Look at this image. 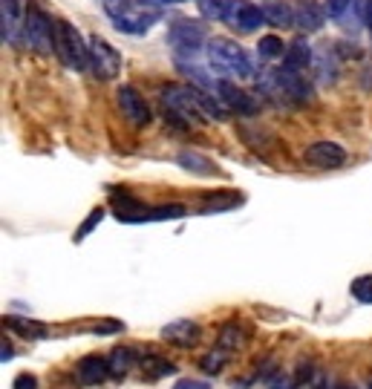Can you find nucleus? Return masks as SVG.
Returning <instances> with one entry per match:
<instances>
[{"label": "nucleus", "instance_id": "nucleus-1", "mask_svg": "<svg viewBox=\"0 0 372 389\" xmlns=\"http://www.w3.org/2000/svg\"><path fill=\"white\" fill-rule=\"evenodd\" d=\"M104 9L115 23V29H122L127 35H145L162 17L159 6L142 3V0H104Z\"/></svg>", "mask_w": 372, "mask_h": 389}, {"label": "nucleus", "instance_id": "nucleus-2", "mask_svg": "<svg viewBox=\"0 0 372 389\" xmlns=\"http://www.w3.org/2000/svg\"><path fill=\"white\" fill-rule=\"evenodd\" d=\"M205 50H208V64H211V69L217 72V76H222V81H228V78H251L254 76L251 58L234 41L211 38L205 43Z\"/></svg>", "mask_w": 372, "mask_h": 389}, {"label": "nucleus", "instance_id": "nucleus-3", "mask_svg": "<svg viewBox=\"0 0 372 389\" xmlns=\"http://www.w3.org/2000/svg\"><path fill=\"white\" fill-rule=\"evenodd\" d=\"M260 90L277 101H289V104H309L312 101V84L292 69H269L260 76Z\"/></svg>", "mask_w": 372, "mask_h": 389}, {"label": "nucleus", "instance_id": "nucleus-4", "mask_svg": "<svg viewBox=\"0 0 372 389\" xmlns=\"http://www.w3.org/2000/svg\"><path fill=\"white\" fill-rule=\"evenodd\" d=\"M55 55L69 69H87L90 64V43L69 20H55Z\"/></svg>", "mask_w": 372, "mask_h": 389}, {"label": "nucleus", "instance_id": "nucleus-5", "mask_svg": "<svg viewBox=\"0 0 372 389\" xmlns=\"http://www.w3.org/2000/svg\"><path fill=\"white\" fill-rule=\"evenodd\" d=\"M23 38L35 52H52L55 50V20L41 12L38 6L29 3L27 15H23Z\"/></svg>", "mask_w": 372, "mask_h": 389}, {"label": "nucleus", "instance_id": "nucleus-6", "mask_svg": "<svg viewBox=\"0 0 372 389\" xmlns=\"http://www.w3.org/2000/svg\"><path fill=\"white\" fill-rule=\"evenodd\" d=\"M168 41L173 46L176 58H196L199 50H202V43H208L205 41V29L194 20H176L171 27V32H168Z\"/></svg>", "mask_w": 372, "mask_h": 389}, {"label": "nucleus", "instance_id": "nucleus-7", "mask_svg": "<svg viewBox=\"0 0 372 389\" xmlns=\"http://www.w3.org/2000/svg\"><path fill=\"white\" fill-rule=\"evenodd\" d=\"M90 66L99 81H113L122 72V55L115 52L104 38L92 35L90 38Z\"/></svg>", "mask_w": 372, "mask_h": 389}, {"label": "nucleus", "instance_id": "nucleus-8", "mask_svg": "<svg viewBox=\"0 0 372 389\" xmlns=\"http://www.w3.org/2000/svg\"><path fill=\"white\" fill-rule=\"evenodd\" d=\"M115 101H119L122 115L130 121L133 127H145V125H150V107H148V101L142 99V95H138L136 87H130V84L119 87V92H115Z\"/></svg>", "mask_w": 372, "mask_h": 389}, {"label": "nucleus", "instance_id": "nucleus-9", "mask_svg": "<svg viewBox=\"0 0 372 389\" xmlns=\"http://www.w3.org/2000/svg\"><path fill=\"white\" fill-rule=\"evenodd\" d=\"M217 95H220V101H222L228 110H234L237 115H257V113H260V101L254 99L251 92L240 90L237 84H231V81H222V78H220Z\"/></svg>", "mask_w": 372, "mask_h": 389}, {"label": "nucleus", "instance_id": "nucleus-10", "mask_svg": "<svg viewBox=\"0 0 372 389\" xmlns=\"http://www.w3.org/2000/svg\"><path fill=\"white\" fill-rule=\"evenodd\" d=\"M303 162L312 167H320V170H332L346 162V150L338 141H315L303 150Z\"/></svg>", "mask_w": 372, "mask_h": 389}, {"label": "nucleus", "instance_id": "nucleus-11", "mask_svg": "<svg viewBox=\"0 0 372 389\" xmlns=\"http://www.w3.org/2000/svg\"><path fill=\"white\" fill-rule=\"evenodd\" d=\"M263 20H266L263 17V9L248 3V0H237V3L231 6V15H228V23L234 29H240V32H254Z\"/></svg>", "mask_w": 372, "mask_h": 389}, {"label": "nucleus", "instance_id": "nucleus-12", "mask_svg": "<svg viewBox=\"0 0 372 389\" xmlns=\"http://www.w3.org/2000/svg\"><path fill=\"white\" fill-rule=\"evenodd\" d=\"M199 334H202V329L194 320H173V323H168L165 329H162V337H165L168 344L179 346V349H191L199 340Z\"/></svg>", "mask_w": 372, "mask_h": 389}, {"label": "nucleus", "instance_id": "nucleus-13", "mask_svg": "<svg viewBox=\"0 0 372 389\" xmlns=\"http://www.w3.org/2000/svg\"><path fill=\"white\" fill-rule=\"evenodd\" d=\"M76 375H78V381L84 386H96V383H101L110 375V363L101 355H84L76 363Z\"/></svg>", "mask_w": 372, "mask_h": 389}, {"label": "nucleus", "instance_id": "nucleus-14", "mask_svg": "<svg viewBox=\"0 0 372 389\" xmlns=\"http://www.w3.org/2000/svg\"><path fill=\"white\" fill-rule=\"evenodd\" d=\"M323 17H327V12L315 0H297L294 3V27L300 32H317L323 27Z\"/></svg>", "mask_w": 372, "mask_h": 389}, {"label": "nucleus", "instance_id": "nucleus-15", "mask_svg": "<svg viewBox=\"0 0 372 389\" xmlns=\"http://www.w3.org/2000/svg\"><path fill=\"white\" fill-rule=\"evenodd\" d=\"M263 17L277 29H289L294 27V3L289 0H263Z\"/></svg>", "mask_w": 372, "mask_h": 389}, {"label": "nucleus", "instance_id": "nucleus-16", "mask_svg": "<svg viewBox=\"0 0 372 389\" xmlns=\"http://www.w3.org/2000/svg\"><path fill=\"white\" fill-rule=\"evenodd\" d=\"M312 64V46L306 43V38H294L286 46V55H283V69L292 72H303Z\"/></svg>", "mask_w": 372, "mask_h": 389}, {"label": "nucleus", "instance_id": "nucleus-17", "mask_svg": "<svg viewBox=\"0 0 372 389\" xmlns=\"http://www.w3.org/2000/svg\"><path fill=\"white\" fill-rule=\"evenodd\" d=\"M176 162H179L185 170L196 174V176H211V174H217V164H214L211 159H205L202 153H196V150H182V153L176 156Z\"/></svg>", "mask_w": 372, "mask_h": 389}, {"label": "nucleus", "instance_id": "nucleus-18", "mask_svg": "<svg viewBox=\"0 0 372 389\" xmlns=\"http://www.w3.org/2000/svg\"><path fill=\"white\" fill-rule=\"evenodd\" d=\"M3 326L17 332L20 337H27V340H41L46 337L50 332H46V326L41 320H23V318H3Z\"/></svg>", "mask_w": 372, "mask_h": 389}, {"label": "nucleus", "instance_id": "nucleus-19", "mask_svg": "<svg viewBox=\"0 0 372 389\" xmlns=\"http://www.w3.org/2000/svg\"><path fill=\"white\" fill-rule=\"evenodd\" d=\"M243 202V197H237V193L231 190H220V193H211V197H205V205H202V213H217V211H231L237 208Z\"/></svg>", "mask_w": 372, "mask_h": 389}, {"label": "nucleus", "instance_id": "nucleus-20", "mask_svg": "<svg viewBox=\"0 0 372 389\" xmlns=\"http://www.w3.org/2000/svg\"><path fill=\"white\" fill-rule=\"evenodd\" d=\"M245 340H248V334H245V329L240 326V323H225V329H222V334H220V349H225V352H231V349H243L245 346Z\"/></svg>", "mask_w": 372, "mask_h": 389}, {"label": "nucleus", "instance_id": "nucleus-21", "mask_svg": "<svg viewBox=\"0 0 372 389\" xmlns=\"http://www.w3.org/2000/svg\"><path fill=\"white\" fill-rule=\"evenodd\" d=\"M133 360H136L133 349H127V346H115V349L110 352V358H107V363H110V375H127V369H133Z\"/></svg>", "mask_w": 372, "mask_h": 389}, {"label": "nucleus", "instance_id": "nucleus-22", "mask_svg": "<svg viewBox=\"0 0 372 389\" xmlns=\"http://www.w3.org/2000/svg\"><path fill=\"white\" fill-rule=\"evenodd\" d=\"M196 6L202 12V17H208V20H228L234 3H231V0H196Z\"/></svg>", "mask_w": 372, "mask_h": 389}, {"label": "nucleus", "instance_id": "nucleus-23", "mask_svg": "<svg viewBox=\"0 0 372 389\" xmlns=\"http://www.w3.org/2000/svg\"><path fill=\"white\" fill-rule=\"evenodd\" d=\"M142 369H145V375H148V378H168V375H173V372H176V367H173L171 360L156 358V355H148V358L142 360Z\"/></svg>", "mask_w": 372, "mask_h": 389}, {"label": "nucleus", "instance_id": "nucleus-24", "mask_svg": "<svg viewBox=\"0 0 372 389\" xmlns=\"http://www.w3.org/2000/svg\"><path fill=\"white\" fill-rule=\"evenodd\" d=\"M257 55H260L263 61L283 58V55H286V46H283V41L277 38V35H266V38H260V43H257Z\"/></svg>", "mask_w": 372, "mask_h": 389}, {"label": "nucleus", "instance_id": "nucleus-25", "mask_svg": "<svg viewBox=\"0 0 372 389\" xmlns=\"http://www.w3.org/2000/svg\"><path fill=\"white\" fill-rule=\"evenodd\" d=\"M188 213L185 205H156V208H148V222H162V220H182V216Z\"/></svg>", "mask_w": 372, "mask_h": 389}, {"label": "nucleus", "instance_id": "nucleus-26", "mask_svg": "<svg viewBox=\"0 0 372 389\" xmlns=\"http://www.w3.org/2000/svg\"><path fill=\"white\" fill-rule=\"evenodd\" d=\"M350 291H352V297H355L358 303L372 306V274H361V277H355L352 285H350Z\"/></svg>", "mask_w": 372, "mask_h": 389}, {"label": "nucleus", "instance_id": "nucleus-27", "mask_svg": "<svg viewBox=\"0 0 372 389\" xmlns=\"http://www.w3.org/2000/svg\"><path fill=\"white\" fill-rule=\"evenodd\" d=\"M225 360H228V352H225V349H217V352L202 355V358H199V367H202V372H208V375H217V372L225 367Z\"/></svg>", "mask_w": 372, "mask_h": 389}, {"label": "nucleus", "instance_id": "nucleus-28", "mask_svg": "<svg viewBox=\"0 0 372 389\" xmlns=\"http://www.w3.org/2000/svg\"><path fill=\"white\" fill-rule=\"evenodd\" d=\"M101 220H104V208H92V211H90V216L81 222V228L76 231V242H81L84 236H90V234H92V228H96Z\"/></svg>", "mask_w": 372, "mask_h": 389}, {"label": "nucleus", "instance_id": "nucleus-29", "mask_svg": "<svg viewBox=\"0 0 372 389\" xmlns=\"http://www.w3.org/2000/svg\"><path fill=\"white\" fill-rule=\"evenodd\" d=\"M350 9H352V0H327V3H323V12L332 20H341Z\"/></svg>", "mask_w": 372, "mask_h": 389}, {"label": "nucleus", "instance_id": "nucleus-30", "mask_svg": "<svg viewBox=\"0 0 372 389\" xmlns=\"http://www.w3.org/2000/svg\"><path fill=\"white\" fill-rule=\"evenodd\" d=\"M297 381L292 375H283V369H277L274 378H269V389H294Z\"/></svg>", "mask_w": 372, "mask_h": 389}, {"label": "nucleus", "instance_id": "nucleus-31", "mask_svg": "<svg viewBox=\"0 0 372 389\" xmlns=\"http://www.w3.org/2000/svg\"><path fill=\"white\" fill-rule=\"evenodd\" d=\"M355 12L361 15V20L369 27V32H372V0H355Z\"/></svg>", "mask_w": 372, "mask_h": 389}, {"label": "nucleus", "instance_id": "nucleus-32", "mask_svg": "<svg viewBox=\"0 0 372 389\" xmlns=\"http://www.w3.org/2000/svg\"><path fill=\"white\" fill-rule=\"evenodd\" d=\"M12 389H38V378L29 375V372H23V375H17L12 381Z\"/></svg>", "mask_w": 372, "mask_h": 389}, {"label": "nucleus", "instance_id": "nucleus-33", "mask_svg": "<svg viewBox=\"0 0 372 389\" xmlns=\"http://www.w3.org/2000/svg\"><path fill=\"white\" fill-rule=\"evenodd\" d=\"M173 389H211L208 381H196V378H182L173 383Z\"/></svg>", "mask_w": 372, "mask_h": 389}, {"label": "nucleus", "instance_id": "nucleus-34", "mask_svg": "<svg viewBox=\"0 0 372 389\" xmlns=\"http://www.w3.org/2000/svg\"><path fill=\"white\" fill-rule=\"evenodd\" d=\"M96 332L99 334H115V332H124V323L122 320H104L96 326Z\"/></svg>", "mask_w": 372, "mask_h": 389}, {"label": "nucleus", "instance_id": "nucleus-35", "mask_svg": "<svg viewBox=\"0 0 372 389\" xmlns=\"http://www.w3.org/2000/svg\"><path fill=\"white\" fill-rule=\"evenodd\" d=\"M12 358H15V349H12L9 344H3V349H0V360L6 363V360H12Z\"/></svg>", "mask_w": 372, "mask_h": 389}, {"label": "nucleus", "instance_id": "nucleus-36", "mask_svg": "<svg viewBox=\"0 0 372 389\" xmlns=\"http://www.w3.org/2000/svg\"><path fill=\"white\" fill-rule=\"evenodd\" d=\"M142 3H150V6H165V3H179V0H142Z\"/></svg>", "mask_w": 372, "mask_h": 389}, {"label": "nucleus", "instance_id": "nucleus-37", "mask_svg": "<svg viewBox=\"0 0 372 389\" xmlns=\"http://www.w3.org/2000/svg\"><path fill=\"white\" fill-rule=\"evenodd\" d=\"M335 389H350V386H335Z\"/></svg>", "mask_w": 372, "mask_h": 389}, {"label": "nucleus", "instance_id": "nucleus-38", "mask_svg": "<svg viewBox=\"0 0 372 389\" xmlns=\"http://www.w3.org/2000/svg\"><path fill=\"white\" fill-rule=\"evenodd\" d=\"M369 389H372V383H369Z\"/></svg>", "mask_w": 372, "mask_h": 389}]
</instances>
